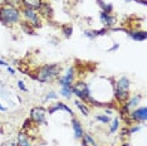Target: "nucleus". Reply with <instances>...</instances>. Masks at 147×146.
<instances>
[{
	"label": "nucleus",
	"mask_w": 147,
	"mask_h": 146,
	"mask_svg": "<svg viewBox=\"0 0 147 146\" xmlns=\"http://www.w3.org/2000/svg\"><path fill=\"white\" fill-rule=\"evenodd\" d=\"M63 67L61 63H49V64H43L34 71V73H29L32 78L36 79L40 83H49L53 82L61 76Z\"/></svg>",
	"instance_id": "f257e3e1"
},
{
	"label": "nucleus",
	"mask_w": 147,
	"mask_h": 146,
	"mask_svg": "<svg viewBox=\"0 0 147 146\" xmlns=\"http://www.w3.org/2000/svg\"><path fill=\"white\" fill-rule=\"evenodd\" d=\"M22 20L20 8L8 5L3 3L0 5V23L5 26H13L19 24Z\"/></svg>",
	"instance_id": "f03ea898"
},
{
	"label": "nucleus",
	"mask_w": 147,
	"mask_h": 146,
	"mask_svg": "<svg viewBox=\"0 0 147 146\" xmlns=\"http://www.w3.org/2000/svg\"><path fill=\"white\" fill-rule=\"evenodd\" d=\"M113 93H115V98L116 101L121 103H125V102L128 99L129 95V87H131V81H129L128 77L123 76V77H119L117 81L113 82Z\"/></svg>",
	"instance_id": "7ed1b4c3"
},
{
	"label": "nucleus",
	"mask_w": 147,
	"mask_h": 146,
	"mask_svg": "<svg viewBox=\"0 0 147 146\" xmlns=\"http://www.w3.org/2000/svg\"><path fill=\"white\" fill-rule=\"evenodd\" d=\"M22 16L24 18L25 22H28L34 29H39L43 26V19L39 15V13L34 10V9H29V8H20Z\"/></svg>",
	"instance_id": "20e7f679"
},
{
	"label": "nucleus",
	"mask_w": 147,
	"mask_h": 146,
	"mask_svg": "<svg viewBox=\"0 0 147 146\" xmlns=\"http://www.w3.org/2000/svg\"><path fill=\"white\" fill-rule=\"evenodd\" d=\"M72 93L77 96L78 99L86 102V99L91 96V89H89V86L83 81H77L76 83L72 84Z\"/></svg>",
	"instance_id": "39448f33"
},
{
	"label": "nucleus",
	"mask_w": 147,
	"mask_h": 146,
	"mask_svg": "<svg viewBox=\"0 0 147 146\" xmlns=\"http://www.w3.org/2000/svg\"><path fill=\"white\" fill-rule=\"evenodd\" d=\"M47 108L42 106H35L30 110V120L36 125H47Z\"/></svg>",
	"instance_id": "423d86ee"
},
{
	"label": "nucleus",
	"mask_w": 147,
	"mask_h": 146,
	"mask_svg": "<svg viewBox=\"0 0 147 146\" xmlns=\"http://www.w3.org/2000/svg\"><path fill=\"white\" fill-rule=\"evenodd\" d=\"M74 77H76L74 67H69L65 71L64 74L59 76V77L57 78V81H58V84L61 86V87H69V86H72L73 82H74Z\"/></svg>",
	"instance_id": "0eeeda50"
},
{
	"label": "nucleus",
	"mask_w": 147,
	"mask_h": 146,
	"mask_svg": "<svg viewBox=\"0 0 147 146\" xmlns=\"http://www.w3.org/2000/svg\"><path fill=\"white\" fill-rule=\"evenodd\" d=\"M129 118H131L132 124H145L147 120V108L145 106L135 108L129 112Z\"/></svg>",
	"instance_id": "6e6552de"
},
{
	"label": "nucleus",
	"mask_w": 147,
	"mask_h": 146,
	"mask_svg": "<svg viewBox=\"0 0 147 146\" xmlns=\"http://www.w3.org/2000/svg\"><path fill=\"white\" fill-rule=\"evenodd\" d=\"M99 19H101L103 28L108 29V30H111L112 28H115V25L117 24V18L115 15H112V13L101 11L99 13Z\"/></svg>",
	"instance_id": "1a4fd4ad"
},
{
	"label": "nucleus",
	"mask_w": 147,
	"mask_h": 146,
	"mask_svg": "<svg viewBox=\"0 0 147 146\" xmlns=\"http://www.w3.org/2000/svg\"><path fill=\"white\" fill-rule=\"evenodd\" d=\"M16 146H36V139L32 137L25 131H20L16 139Z\"/></svg>",
	"instance_id": "9d476101"
},
{
	"label": "nucleus",
	"mask_w": 147,
	"mask_h": 146,
	"mask_svg": "<svg viewBox=\"0 0 147 146\" xmlns=\"http://www.w3.org/2000/svg\"><path fill=\"white\" fill-rule=\"evenodd\" d=\"M36 11L39 13V15L42 16L43 20H44V19L45 20H52L53 16H54V10H53L52 5L49 4L48 1H43L40 8H39Z\"/></svg>",
	"instance_id": "9b49d317"
},
{
	"label": "nucleus",
	"mask_w": 147,
	"mask_h": 146,
	"mask_svg": "<svg viewBox=\"0 0 147 146\" xmlns=\"http://www.w3.org/2000/svg\"><path fill=\"white\" fill-rule=\"evenodd\" d=\"M55 111H64V112H68V114L71 115V116H74V112H73V110L69 107L68 105L63 103V102H59V101H57L55 103L51 105V106L48 107V110H47L48 115H53Z\"/></svg>",
	"instance_id": "f8f14e48"
},
{
	"label": "nucleus",
	"mask_w": 147,
	"mask_h": 146,
	"mask_svg": "<svg viewBox=\"0 0 147 146\" xmlns=\"http://www.w3.org/2000/svg\"><path fill=\"white\" fill-rule=\"evenodd\" d=\"M126 33L136 42H143V41H146V38H147V33L145 30H128V29H127Z\"/></svg>",
	"instance_id": "ddd939ff"
},
{
	"label": "nucleus",
	"mask_w": 147,
	"mask_h": 146,
	"mask_svg": "<svg viewBox=\"0 0 147 146\" xmlns=\"http://www.w3.org/2000/svg\"><path fill=\"white\" fill-rule=\"evenodd\" d=\"M72 127H73V131H74L76 139H82L84 131H83V127H82L79 120H78V118H76L74 116H73V118H72Z\"/></svg>",
	"instance_id": "4468645a"
},
{
	"label": "nucleus",
	"mask_w": 147,
	"mask_h": 146,
	"mask_svg": "<svg viewBox=\"0 0 147 146\" xmlns=\"http://www.w3.org/2000/svg\"><path fill=\"white\" fill-rule=\"evenodd\" d=\"M43 0H22V8H29L38 10L40 8Z\"/></svg>",
	"instance_id": "2eb2a0df"
},
{
	"label": "nucleus",
	"mask_w": 147,
	"mask_h": 146,
	"mask_svg": "<svg viewBox=\"0 0 147 146\" xmlns=\"http://www.w3.org/2000/svg\"><path fill=\"white\" fill-rule=\"evenodd\" d=\"M74 105H76V107L81 111V114L83 116H88L89 114H91V107H89L86 102H83V101H81V99L77 98L74 101Z\"/></svg>",
	"instance_id": "dca6fc26"
},
{
	"label": "nucleus",
	"mask_w": 147,
	"mask_h": 146,
	"mask_svg": "<svg viewBox=\"0 0 147 146\" xmlns=\"http://www.w3.org/2000/svg\"><path fill=\"white\" fill-rule=\"evenodd\" d=\"M141 99H142V96H141V95H135V96H132V97L129 96L128 99H127V101L125 102V105H126L129 110H131V108H133V107H137V106H138V103L141 102Z\"/></svg>",
	"instance_id": "f3484780"
},
{
	"label": "nucleus",
	"mask_w": 147,
	"mask_h": 146,
	"mask_svg": "<svg viewBox=\"0 0 147 146\" xmlns=\"http://www.w3.org/2000/svg\"><path fill=\"white\" fill-rule=\"evenodd\" d=\"M19 25H20V28H22V30L26 33V34H29V35H35L36 33H35V29L33 28V26L29 24L28 22H25V20H20V23H19Z\"/></svg>",
	"instance_id": "a211bd4d"
},
{
	"label": "nucleus",
	"mask_w": 147,
	"mask_h": 146,
	"mask_svg": "<svg viewBox=\"0 0 147 146\" xmlns=\"http://www.w3.org/2000/svg\"><path fill=\"white\" fill-rule=\"evenodd\" d=\"M108 125H109V134H116L119 128V125H121V120H119V117H115L113 120H111Z\"/></svg>",
	"instance_id": "6ab92c4d"
},
{
	"label": "nucleus",
	"mask_w": 147,
	"mask_h": 146,
	"mask_svg": "<svg viewBox=\"0 0 147 146\" xmlns=\"http://www.w3.org/2000/svg\"><path fill=\"white\" fill-rule=\"evenodd\" d=\"M97 4L101 8V11L105 13H112L113 11V6L109 3H105V0H97Z\"/></svg>",
	"instance_id": "aec40b11"
},
{
	"label": "nucleus",
	"mask_w": 147,
	"mask_h": 146,
	"mask_svg": "<svg viewBox=\"0 0 147 146\" xmlns=\"http://www.w3.org/2000/svg\"><path fill=\"white\" fill-rule=\"evenodd\" d=\"M62 33L65 38H71L72 33H73V26L71 24H64L62 25Z\"/></svg>",
	"instance_id": "412c9836"
},
{
	"label": "nucleus",
	"mask_w": 147,
	"mask_h": 146,
	"mask_svg": "<svg viewBox=\"0 0 147 146\" xmlns=\"http://www.w3.org/2000/svg\"><path fill=\"white\" fill-rule=\"evenodd\" d=\"M61 95L64 98L69 99L73 96V93H72V86H69V87H61Z\"/></svg>",
	"instance_id": "4be33fe9"
},
{
	"label": "nucleus",
	"mask_w": 147,
	"mask_h": 146,
	"mask_svg": "<svg viewBox=\"0 0 147 146\" xmlns=\"http://www.w3.org/2000/svg\"><path fill=\"white\" fill-rule=\"evenodd\" d=\"M83 139H84L86 142H87V144H88L89 146H99V145L96 142L94 139L92 137V135H91V134H88V132H87V134H86V132L83 134Z\"/></svg>",
	"instance_id": "5701e85b"
},
{
	"label": "nucleus",
	"mask_w": 147,
	"mask_h": 146,
	"mask_svg": "<svg viewBox=\"0 0 147 146\" xmlns=\"http://www.w3.org/2000/svg\"><path fill=\"white\" fill-rule=\"evenodd\" d=\"M96 120L102 122V124H105V125H108L109 122H111V118H109L108 115H96Z\"/></svg>",
	"instance_id": "b1692460"
},
{
	"label": "nucleus",
	"mask_w": 147,
	"mask_h": 146,
	"mask_svg": "<svg viewBox=\"0 0 147 146\" xmlns=\"http://www.w3.org/2000/svg\"><path fill=\"white\" fill-rule=\"evenodd\" d=\"M129 136H131V134H129V130L127 126H125V127L121 130V134H119V139L121 140H126V139H128Z\"/></svg>",
	"instance_id": "393cba45"
},
{
	"label": "nucleus",
	"mask_w": 147,
	"mask_h": 146,
	"mask_svg": "<svg viewBox=\"0 0 147 146\" xmlns=\"http://www.w3.org/2000/svg\"><path fill=\"white\" fill-rule=\"evenodd\" d=\"M49 99H58V95L55 93V92H49L48 95L44 97V101H49Z\"/></svg>",
	"instance_id": "a878e982"
},
{
	"label": "nucleus",
	"mask_w": 147,
	"mask_h": 146,
	"mask_svg": "<svg viewBox=\"0 0 147 146\" xmlns=\"http://www.w3.org/2000/svg\"><path fill=\"white\" fill-rule=\"evenodd\" d=\"M128 130H129V134H136V132H138L140 130H141V126H138V125H136V126H129L128 127Z\"/></svg>",
	"instance_id": "bb28decb"
},
{
	"label": "nucleus",
	"mask_w": 147,
	"mask_h": 146,
	"mask_svg": "<svg viewBox=\"0 0 147 146\" xmlns=\"http://www.w3.org/2000/svg\"><path fill=\"white\" fill-rule=\"evenodd\" d=\"M18 87L23 92H28V87L24 84V82H23V81H18Z\"/></svg>",
	"instance_id": "cd10ccee"
},
{
	"label": "nucleus",
	"mask_w": 147,
	"mask_h": 146,
	"mask_svg": "<svg viewBox=\"0 0 147 146\" xmlns=\"http://www.w3.org/2000/svg\"><path fill=\"white\" fill-rule=\"evenodd\" d=\"M118 48H119V44H118V43H115V44H113L112 47L108 49V52H113V51H116V49H118Z\"/></svg>",
	"instance_id": "c85d7f7f"
},
{
	"label": "nucleus",
	"mask_w": 147,
	"mask_h": 146,
	"mask_svg": "<svg viewBox=\"0 0 147 146\" xmlns=\"http://www.w3.org/2000/svg\"><path fill=\"white\" fill-rule=\"evenodd\" d=\"M1 146H16V142H14V141H6Z\"/></svg>",
	"instance_id": "c756f323"
},
{
	"label": "nucleus",
	"mask_w": 147,
	"mask_h": 146,
	"mask_svg": "<svg viewBox=\"0 0 147 146\" xmlns=\"http://www.w3.org/2000/svg\"><path fill=\"white\" fill-rule=\"evenodd\" d=\"M6 69H8V72L10 73L11 76H14V74H15V69H14V68H11L10 66H9V67H6Z\"/></svg>",
	"instance_id": "7c9ffc66"
},
{
	"label": "nucleus",
	"mask_w": 147,
	"mask_h": 146,
	"mask_svg": "<svg viewBox=\"0 0 147 146\" xmlns=\"http://www.w3.org/2000/svg\"><path fill=\"white\" fill-rule=\"evenodd\" d=\"M0 66H4V67H9V63L3 61V59H0Z\"/></svg>",
	"instance_id": "2f4dec72"
},
{
	"label": "nucleus",
	"mask_w": 147,
	"mask_h": 146,
	"mask_svg": "<svg viewBox=\"0 0 147 146\" xmlns=\"http://www.w3.org/2000/svg\"><path fill=\"white\" fill-rule=\"evenodd\" d=\"M0 111H1V112H5V111H8V108H6L4 105L0 103Z\"/></svg>",
	"instance_id": "473e14b6"
},
{
	"label": "nucleus",
	"mask_w": 147,
	"mask_h": 146,
	"mask_svg": "<svg viewBox=\"0 0 147 146\" xmlns=\"http://www.w3.org/2000/svg\"><path fill=\"white\" fill-rule=\"evenodd\" d=\"M81 140H82V146H89V145L86 142V140H84V139H83V137L81 139Z\"/></svg>",
	"instance_id": "72a5a7b5"
},
{
	"label": "nucleus",
	"mask_w": 147,
	"mask_h": 146,
	"mask_svg": "<svg viewBox=\"0 0 147 146\" xmlns=\"http://www.w3.org/2000/svg\"><path fill=\"white\" fill-rule=\"evenodd\" d=\"M121 146H131V145H129V144H128V142H123V144H122Z\"/></svg>",
	"instance_id": "f704fd0d"
},
{
	"label": "nucleus",
	"mask_w": 147,
	"mask_h": 146,
	"mask_svg": "<svg viewBox=\"0 0 147 146\" xmlns=\"http://www.w3.org/2000/svg\"><path fill=\"white\" fill-rule=\"evenodd\" d=\"M126 1H137V0H126Z\"/></svg>",
	"instance_id": "c9c22d12"
},
{
	"label": "nucleus",
	"mask_w": 147,
	"mask_h": 146,
	"mask_svg": "<svg viewBox=\"0 0 147 146\" xmlns=\"http://www.w3.org/2000/svg\"><path fill=\"white\" fill-rule=\"evenodd\" d=\"M43 1H48V0H43Z\"/></svg>",
	"instance_id": "e433bc0d"
},
{
	"label": "nucleus",
	"mask_w": 147,
	"mask_h": 146,
	"mask_svg": "<svg viewBox=\"0 0 147 146\" xmlns=\"http://www.w3.org/2000/svg\"><path fill=\"white\" fill-rule=\"evenodd\" d=\"M4 1H5V0H4Z\"/></svg>",
	"instance_id": "4c0bfd02"
}]
</instances>
